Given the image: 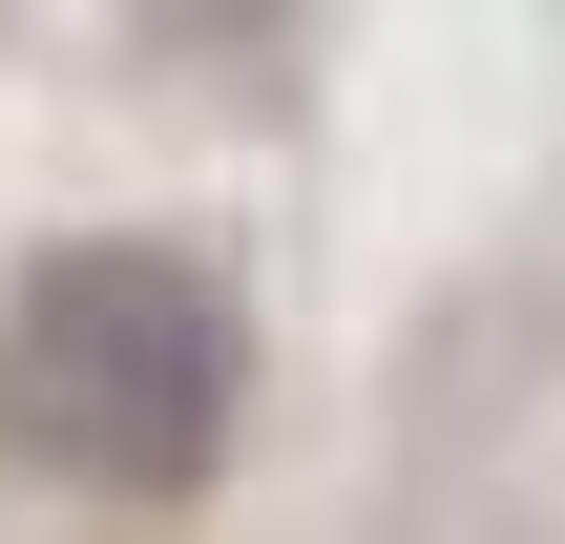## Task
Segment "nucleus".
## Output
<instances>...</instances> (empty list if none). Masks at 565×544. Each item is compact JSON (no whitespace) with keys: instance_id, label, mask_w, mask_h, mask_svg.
I'll return each instance as SVG.
<instances>
[{"instance_id":"nucleus-1","label":"nucleus","mask_w":565,"mask_h":544,"mask_svg":"<svg viewBox=\"0 0 565 544\" xmlns=\"http://www.w3.org/2000/svg\"><path fill=\"white\" fill-rule=\"evenodd\" d=\"M231 398H252V335H231V273L168 252V231H84L0 294V440L42 482H105V503H189L231 461Z\"/></svg>"},{"instance_id":"nucleus-2","label":"nucleus","mask_w":565,"mask_h":544,"mask_svg":"<svg viewBox=\"0 0 565 544\" xmlns=\"http://www.w3.org/2000/svg\"><path fill=\"white\" fill-rule=\"evenodd\" d=\"M168 63H252V42H294V0H126Z\"/></svg>"}]
</instances>
